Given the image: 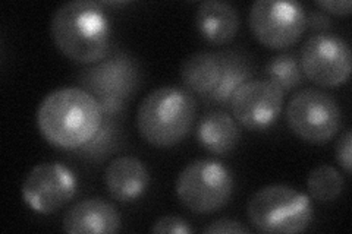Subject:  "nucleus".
I'll return each instance as SVG.
<instances>
[{
    "label": "nucleus",
    "instance_id": "obj_1",
    "mask_svg": "<svg viewBox=\"0 0 352 234\" xmlns=\"http://www.w3.org/2000/svg\"><path fill=\"white\" fill-rule=\"evenodd\" d=\"M104 113L97 100L81 86L53 90L37 110L41 137L62 150L85 147L103 125Z\"/></svg>",
    "mask_w": 352,
    "mask_h": 234
},
{
    "label": "nucleus",
    "instance_id": "obj_2",
    "mask_svg": "<svg viewBox=\"0 0 352 234\" xmlns=\"http://www.w3.org/2000/svg\"><path fill=\"white\" fill-rule=\"evenodd\" d=\"M52 38L56 47L81 65H94L110 51L112 28L102 3L93 0H72L53 14Z\"/></svg>",
    "mask_w": 352,
    "mask_h": 234
},
{
    "label": "nucleus",
    "instance_id": "obj_3",
    "mask_svg": "<svg viewBox=\"0 0 352 234\" xmlns=\"http://www.w3.org/2000/svg\"><path fill=\"white\" fill-rule=\"evenodd\" d=\"M197 113L191 94L176 86H160L148 93L137 108L141 138L156 148H170L188 135Z\"/></svg>",
    "mask_w": 352,
    "mask_h": 234
},
{
    "label": "nucleus",
    "instance_id": "obj_4",
    "mask_svg": "<svg viewBox=\"0 0 352 234\" xmlns=\"http://www.w3.org/2000/svg\"><path fill=\"white\" fill-rule=\"evenodd\" d=\"M247 215L257 231L295 234L310 227L314 209L308 195L288 185H267L252 195Z\"/></svg>",
    "mask_w": 352,
    "mask_h": 234
},
{
    "label": "nucleus",
    "instance_id": "obj_5",
    "mask_svg": "<svg viewBox=\"0 0 352 234\" xmlns=\"http://www.w3.org/2000/svg\"><path fill=\"white\" fill-rule=\"evenodd\" d=\"M175 192L191 213L210 215L229 202L234 192V176L220 161L194 160L176 177Z\"/></svg>",
    "mask_w": 352,
    "mask_h": 234
},
{
    "label": "nucleus",
    "instance_id": "obj_6",
    "mask_svg": "<svg viewBox=\"0 0 352 234\" xmlns=\"http://www.w3.org/2000/svg\"><path fill=\"white\" fill-rule=\"evenodd\" d=\"M342 120L336 100L317 88H305L294 94L286 106V124L300 139L323 145L332 139Z\"/></svg>",
    "mask_w": 352,
    "mask_h": 234
},
{
    "label": "nucleus",
    "instance_id": "obj_7",
    "mask_svg": "<svg viewBox=\"0 0 352 234\" xmlns=\"http://www.w3.org/2000/svg\"><path fill=\"white\" fill-rule=\"evenodd\" d=\"M81 88L100 104L103 113L113 116L125 107L126 100L135 93L140 73L126 54L106 56L80 75Z\"/></svg>",
    "mask_w": 352,
    "mask_h": 234
},
{
    "label": "nucleus",
    "instance_id": "obj_8",
    "mask_svg": "<svg viewBox=\"0 0 352 234\" xmlns=\"http://www.w3.org/2000/svg\"><path fill=\"white\" fill-rule=\"evenodd\" d=\"M248 24L258 43L273 50L294 46L307 30V14L291 0H256L250 9Z\"/></svg>",
    "mask_w": 352,
    "mask_h": 234
},
{
    "label": "nucleus",
    "instance_id": "obj_9",
    "mask_svg": "<svg viewBox=\"0 0 352 234\" xmlns=\"http://www.w3.org/2000/svg\"><path fill=\"white\" fill-rule=\"evenodd\" d=\"M300 65L302 73L314 84L324 88L340 86L351 76V47L332 32H317L304 43Z\"/></svg>",
    "mask_w": 352,
    "mask_h": 234
},
{
    "label": "nucleus",
    "instance_id": "obj_10",
    "mask_svg": "<svg viewBox=\"0 0 352 234\" xmlns=\"http://www.w3.org/2000/svg\"><path fill=\"white\" fill-rule=\"evenodd\" d=\"M78 180L68 165L58 161L36 164L22 182V200L41 215L58 213L74 199Z\"/></svg>",
    "mask_w": 352,
    "mask_h": 234
},
{
    "label": "nucleus",
    "instance_id": "obj_11",
    "mask_svg": "<svg viewBox=\"0 0 352 234\" xmlns=\"http://www.w3.org/2000/svg\"><path fill=\"white\" fill-rule=\"evenodd\" d=\"M285 93L266 80H250L230 100V111L241 126L248 130H266L280 116Z\"/></svg>",
    "mask_w": 352,
    "mask_h": 234
},
{
    "label": "nucleus",
    "instance_id": "obj_12",
    "mask_svg": "<svg viewBox=\"0 0 352 234\" xmlns=\"http://www.w3.org/2000/svg\"><path fill=\"white\" fill-rule=\"evenodd\" d=\"M62 229L69 234H112L122 229V218L107 200L87 198L66 211Z\"/></svg>",
    "mask_w": 352,
    "mask_h": 234
},
{
    "label": "nucleus",
    "instance_id": "obj_13",
    "mask_svg": "<svg viewBox=\"0 0 352 234\" xmlns=\"http://www.w3.org/2000/svg\"><path fill=\"white\" fill-rule=\"evenodd\" d=\"M103 179L110 196L118 202L129 204L144 196L150 185V173L140 159L122 155L107 164Z\"/></svg>",
    "mask_w": 352,
    "mask_h": 234
},
{
    "label": "nucleus",
    "instance_id": "obj_14",
    "mask_svg": "<svg viewBox=\"0 0 352 234\" xmlns=\"http://www.w3.org/2000/svg\"><path fill=\"white\" fill-rule=\"evenodd\" d=\"M195 28L206 41L216 44H228L239 31L238 10L223 0H204L197 8Z\"/></svg>",
    "mask_w": 352,
    "mask_h": 234
},
{
    "label": "nucleus",
    "instance_id": "obj_15",
    "mask_svg": "<svg viewBox=\"0 0 352 234\" xmlns=\"http://www.w3.org/2000/svg\"><path fill=\"white\" fill-rule=\"evenodd\" d=\"M197 141L201 147L216 155L229 154L236 148L241 138L238 121L226 111L214 110L201 117L197 125Z\"/></svg>",
    "mask_w": 352,
    "mask_h": 234
},
{
    "label": "nucleus",
    "instance_id": "obj_16",
    "mask_svg": "<svg viewBox=\"0 0 352 234\" xmlns=\"http://www.w3.org/2000/svg\"><path fill=\"white\" fill-rule=\"evenodd\" d=\"M223 72L222 53L197 51L181 65V80L190 91L208 95L219 84Z\"/></svg>",
    "mask_w": 352,
    "mask_h": 234
},
{
    "label": "nucleus",
    "instance_id": "obj_17",
    "mask_svg": "<svg viewBox=\"0 0 352 234\" xmlns=\"http://www.w3.org/2000/svg\"><path fill=\"white\" fill-rule=\"evenodd\" d=\"M223 58V72L214 90L206 95L210 102L226 104L230 103L234 94L239 90L241 85L252 80V72L248 65L241 60L236 54H222Z\"/></svg>",
    "mask_w": 352,
    "mask_h": 234
},
{
    "label": "nucleus",
    "instance_id": "obj_18",
    "mask_svg": "<svg viewBox=\"0 0 352 234\" xmlns=\"http://www.w3.org/2000/svg\"><path fill=\"white\" fill-rule=\"evenodd\" d=\"M345 180L338 169L329 164L314 167L307 177V191L317 202H333L342 194Z\"/></svg>",
    "mask_w": 352,
    "mask_h": 234
},
{
    "label": "nucleus",
    "instance_id": "obj_19",
    "mask_svg": "<svg viewBox=\"0 0 352 234\" xmlns=\"http://www.w3.org/2000/svg\"><path fill=\"white\" fill-rule=\"evenodd\" d=\"M264 75H266V80L278 85L283 93L291 91L301 85L304 76L300 59L294 53H282L274 56L266 65Z\"/></svg>",
    "mask_w": 352,
    "mask_h": 234
},
{
    "label": "nucleus",
    "instance_id": "obj_20",
    "mask_svg": "<svg viewBox=\"0 0 352 234\" xmlns=\"http://www.w3.org/2000/svg\"><path fill=\"white\" fill-rule=\"evenodd\" d=\"M151 233L163 234V233H170V234H191L194 233V229L186 220H184L179 215H163L150 229Z\"/></svg>",
    "mask_w": 352,
    "mask_h": 234
},
{
    "label": "nucleus",
    "instance_id": "obj_21",
    "mask_svg": "<svg viewBox=\"0 0 352 234\" xmlns=\"http://www.w3.org/2000/svg\"><path fill=\"white\" fill-rule=\"evenodd\" d=\"M203 233L206 234H248L250 230L238 220L220 218L210 222V224L203 230Z\"/></svg>",
    "mask_w": 352,
    "mask_h": 234
},
{
    "label": "nucleus",
    "instance_id": "obj_22",
    "mask_svg": "<svg viewBox=\"0 0 352 234\" xmlns=\"http://www.w3.org/2000/svg\"><path fill=\"white\" fill-rule=\"evenodd\" d=\"M336 160L346 174H351L352 170V133L351 130L344 132L340 135L336 145Z\"/></svg>",
    "mask_w": 352,
    "mask_h": 234
},
{
    "label": "nucleus",
    "instance_id": "obj_23",
    "mask_svg": "<svg viewBox=\"0 0 352 234\" xmlns=\"http://www.w3.org/2000/svg\"><path fill=\"white\" fill-rule=\"evenodd\" d=\"M316 5L323 9V12H329L333 15L346 16L352 10L351 0H317Z\"/></svg>",
    "mask_w": 352,
    "mask_h": 234
},
{
    "label": "nucleus",
    "instance_id": "obj_24",
    "mask_svg": "<svg viewBox=\"0 0 352 234\" xmlns=\"http://www.w3.org/2000/svg\"><path fill=\"white\" fill-rule=\"evenodd\" d=\"M310 25L311 28L320 31V32H324L326 30L330 28V25H332V21H330V18L322 15V14H311L310 16H307V27Z\"/></svg>",
    "mask_w": 352,
    "mask_h": 234
}]
</instances>
